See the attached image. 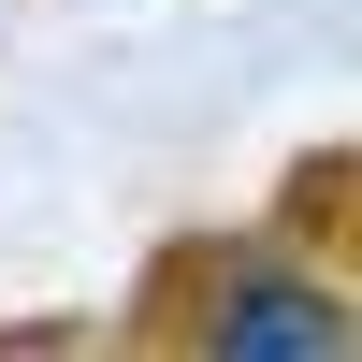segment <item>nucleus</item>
I'll list each match as a JSON object with an SVG mask.
<instances>
[{"instance_id":"obj_1","label":"nucleus","mask_w":362,"mask_h":362,"mask_svg":"<svg viewBox=\"0 0 362 362\" xmlns=\"http://www.w3.org/2000/svg\"><path fill=\"white\" fill-rule=\"evenodd\" d=\"M189 334L218 362H334L348 348V290L334 276H218Z\"/></svg>"}]
</instances>
